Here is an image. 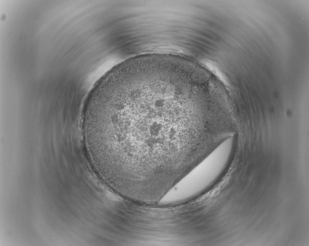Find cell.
I'll use <instances>...</instances> for the list:
<instances>
[{
  "mask_svg": "<svg viewBox=\"0 0 309 246\" xmlns=\"http://www.w3.org/2000/svg\"><path fill=\"white\" fill-rule=\"evenodd\" d=\"M194 69L164 55L113 68L85 107L83 131L94 169L123 196H157L193 167L200 129Z\"/></svg>",
  "mask_w": 309,
  "mask_h": 246,
  "instance_id": "1",
  "label": "cell"
},
{
  "mask_svg": "<svg viewBox=\"0 0 309 246\" xmlns=\"http://www.w3.org/2000/svg\"><path fill=\"white\" fill-rule=\"evenodd\" d=\"M226 144L227 142H224V144L221 145L201 163L192 168L171 189H176L177 198L179 196L178 198L181 200L190 199L196 194L197 186L200 184L201 178L208 177L209 173L216 174L219 172L227 160V150L222 154L226 147Z\"/></svg>",
  "mask_w": 309,
  "mask_h": 246,
  "instance_id": "2",
  "label": "cell"
}]
</instances>
